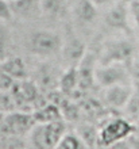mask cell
Instances as JSON below:
<instances>
[{"instance_id": "cell-1", "label": "cell", "mask_w": 139, "mask_h": 149, "mask_svg": "<svg viewBox=\"0 0 139 149\" xmlns=\"http://www.w3.org/2000/svg\"><path fill=\"white\" fill-rule=\"evenodd\" d=\"M64 39L59 34L51 30H35L27 36L26 46L33 56L49 58L55 54H61Z\"/></svg>"}, {"instance_id": "cell-2", "label": "cell", "mask_w": 139, "mask_h": 149, "mask_svg": "<svg viewBox=\"0 0 139 149\" xmlns=\"http://www.w3.org/2000/svg\"><path fill=\"white\" fill-rule=\"evenodd\" d=\"M136 57V45L128 37L111 38L103 45L99 64H130Z\"/></svg>"}, {"instance_id": "cell-3", "label": "cell", "mask_w": 139, "mask_h": 149, "mask_svg": "<svg viewBox=\"0 0 139 149\" xmlns=\"http://www.w3.org/2000/svg\"><path fill=\"white\" fill-rule=\"evenodd\" d=\"M65 130L62 121L37 123L30 132V142L34 149H55L65 136Z\"/></svg>"}, {"instance_id": "cell-4", "label": "cell", "mask_w": 139, "mask_h": 149, "mask_svg": "<svg viewBox=\"0 0 139 149\" xmlns=\"http://www.w3.org/2000/svg\"><path fill=\"white\" fill-rule=\"evenodd\" d=\"M135 130L131 122L123 118H113L101 126L99 130V145L113 146L118 142L127 140Z\"/></svg>"}, {"instance_id": "cell-5", "label": "cell", "mask_w": 139, "mask_h": 149, "mask_svg": "<svg viewBox=\"0 0 139 149\" xmlns=\"http://www.w3.org/2000/svg\"><path fill=\"white\" fill-rule=\"evenodd\" d=\"M130 79H131V73L128 71L127 64H97L96 84H99L103 88L119 86V84H131Z\"/></svg>"}, {"instance_id": "cell-6", "label": "cell", "mask_w": 139, "mask_h": 149, "mask_svg": "<svg viewBox=\"0 0 139 149\" xmlns=\"http://www.w3.org/2000/svg\"><path fill=\"white\" fill-rule=\"evenodd\" d=\"M130 10H128V3L124 1L118 4H113L108 10V12L104 16L105 26L112 30V31L120 33V34H127L130 33Z\"/></svg>"}, {"instance_id": "cell-7", "label": "cell", "mask_w": 139, "mask_h": 149, "mask_svg": "<svg viewBox=\"0 0 139 149\" xmlns=\"http://www.w3.org/2000/svg\"><path fill=\"white\" fill-rule=\"evenodd\" d=\"M134 96V88L131 84H119L104 88V100L109 107L120 110L127 107Z\"/></svg>"}, {"instance_id": "cell-8", "label": "cell", "mask_w": 139, "mask_h": 149, "mask_svg": "<svg viewBox=\"0 0 139 149\" xmlns=\"http://www.w3.org/2000/svg\"><path fill=\"white\" fill-rule=\"evenodd\" d=\"M86 52L88 50L82 39H80L74 34H70L68 36V39L64 41L61 56L68 67H77L84 58V56L86 54Z\"/></svg>"}, {"instance_id": "cell-9", "label": "cell", "mask_w": 139, "mask_h": 149, "mask_svg": "<svg viewBox=\"0 0 139 149\" xmlns=\"http://www.w3.org/2000/svg\"><path fill=\"white\" fill-rule=\"evenodd\" d=\"M99 60L95 57L93 53L86 52L81 63L77 65L78 71V86L81 91L91 90L96 84V67Z\"/></svg>"}, {"instance_id": "cell-10", "label": "cell", "mask_w": 139, "mask_h": 149, "mask_svg": "<svg viewBox=\"0 0 139 149\" xmlns=\"http://www.w3.org/2000/svg\"><path fill=\"white\" fill-rule=\"evenodd\" d=\"M72 15L78 26L89 27L99 18V8L91 0H74L72 6Z\"/></svg>"}, {"instance_id": "cell-11", "label": "cell", "mask_w": 139, "mask_h": 149, "mask_svg": "<svg viewBox=\"0 0 139 149\" xmlns=\"http://www.w3.org/2000/svg\"><path fill=\"white\" fill-rule=\"evenodd\" d=\"M37 125L33 114L14 113L4 118V127L10 136H22L24 133H30L33 127Z\"/></svg>"}, {"instance_id": "cell-12", "label": "cell", "mask_w": 139, "mask_h": 149, "mask_svg": "<svg viewBox=\"0 0 139 149\" xmlns=\"http://www.w3.org/2000/svg\"><path fill=\"white\" fill-rule=\"evenodd\" d=\"M14 18L22 20H35L42 16L41 0H15L10 1Z\"/></svg>"}, {"instance_id": "cell-13", "label": "cell", "mask_w": 139, "mask_h": 149, "mask_svg": "<svg viewBox=\"0 0 139 149\" xmlns=\"http://www.w3.org/2000/svg\"><path fill=\"white\" fill-rule=\"evenodd\" d=\"M61 74L62 73L55 71V68L51 67L50 64H42L38 67L34 83L41 90L46 91V92H53V91L58 90Z\"/></svg>"}, {"instance_id": "cell-14", "label": "cell", "mask_w": 139, "mask_h": 149, "mask_svg": "<svg viewBox=\"0 0 139 149\" xmlns=\"http://www.w3.org/2000/svg\"><path fill=\"white\" fill-rule=\"evenodd\" d=\"M0 71L10 74L15 80H26V77H27L26 65H24V61L20 57L4 58L0 64Z\"/></svg>"}, {"instance_id": "cell-15", "label": "cell", "mask_w": 139, "mask_h": 149, "mask_svg": "<svg viewBox=\"0 0 139 149\" xmlns=\"http://www.w3.org/2000/svg\"><path fill=\"white\" fill-rule=\"evenodd\" d=\"M80 90L78 86V71L77 67H68L65 72H62L59 84H58V91L64 95H72Z\"/></svg>"}, {"instance_id": "cell-16", "label": "cell", "mask_w": 139, "mask_h": 149, "mask_svg": "<svg viewBox=\"0 0 139 149\" xmlns=\"http://www.w3.org/2000/svg\"><path fill=\"white\" fill-rule=\"evenodd\" d=\"M33 117H34L37 123H49V122L62 121L61 110L54 103H49V104L39 107L37 111H34Z\"/></svg>"}, {"instance_id": "cell-17", "label": "cell", "mask_w": 139, "mask_h": 149, "mask_svg": "<svg viewBox=\"0 0 139 149\" xmlns=\"http://www.w3.org/2000/svg\"><path fill=\"white\" fill-rule=\"evenodd\" d=\"M41 8L43 16L58 19L68 10V0H41Z\"/></svg>"}, {"instance_id": "cell-18", "label": "cell", "mask_w": 139, "mask_h": 149, "mask_svg": "<svg viewBox=\"0 0 139 149\" xmlns=\"http://www.w3.org/2000/svg\"><path fill=\"white\" fill-rule=\"evenodd\" d=\"M77 134L89 149H95L99 145V130L92 125H81L77 127Z\"/></svg>"}, {"instance_id": "cell-19", "label": "cell", "mask_w": 139, "mask_h": 149, "mask_svg": "<svg viewBox=\"0 0 139 149\" xmlns=\"http://www.w3.org/2000/svg\"><path fill=\"white\" fill-rule=\"evenodd\" d=\"M55 149H89L84 144L80 136L74 133H65V136L61 138Z\"/></svg>"}, {"instance_id": "cell-20", "label": "cell", "mask_w": 139, "mask_h": 149, "mask_svg": "<svg viewBox=\"0 0 139 149\" xmlns=\"http://www.w3.org/2000/svg\"><path fill=\"white\" fill-rule=\"evenodd\" d=\"M14 18L12 14V8L10 1L7 0H0V22H10Z\"/></svg>"}, {"instance_id": "cell-21", "label": "cell", "mask_w": 139, "mask_h": 149, "mask_svg": "<svg viewBox=\"0 0 139 149\" xmlns=\"http://www.w3.org/2000/svg\"><path fill=\"white\" fill-rule=\"evenodd\" d=\"M128 10H130V16L132 19V23L139 33V0H130Z\"/></svg>"}, {"instance_id": "cell-22", "label": "cell", "mask_w": 139, "mask_h": 149, "mask_svg": "<svg viewBox=\"0 0 139 149\" xmlns=\"http://www.w3.org/2000/svg\"><path fill=\"white\" fill-rule=\"evenodd\" d=\"M8 47V33L7 30L0 24V61H3L7 54Z\"/></svg>"}, {"instance_id": "cell-23", "label": "cell", "mask_w": 139, "mask_h": 149, "mask_svg": "<svg viewBox=\"0 0 139 149\" xmlns=\"http://www.w3.org/2000/svg\"><path fill=\"white\" fill-rule=\"evenodd\" d=\"M15 79H12L10 74L0 71V91H11L15 86Z\"/></svg>"}, {"instance_id": "cell-24", "label": "cell", "mask_w": 139, "mask_h": 149, "mask_svg": "<svg viewBox=\"0 0 139 149\" xmlns=\"http://www.w3.org/2000/svg\"><path fill=\"white\" fill-rule=\"evenodd\" d=\"M97 8H101V7H107L109 4L112 3V0H91Z\"/></svg>"}, {"instance_id": "cell-25", "label": "cell", "mask_w": 139, "mask_h": 149, "mask_svg": "<svg viewBox=\"0 0 139 149\" xmlns=\"http://www.w3.org/2000/svg\"><path fill=\"white\" fill-rule=\"evenodd\" d=\"M131 65H132V69H134V73H135V76L139 79V56L138 54H136L135 58L132 60Z\"/></svg>"}, {"instance_id": "cell-26", "label": "cell", "mask_w": 139, "mask_h": 149, "mask_svg": "<svg viewBox=\"0 0 139 149\" xmlns=\"http://www.w3.org/2000/svg\"><path fill=\"white\" fill-rule=\"evenodd\" d=\"M95 149H113L112 146H104V145H97Z\"/></svg>"}, {"instance_id": "cell-27", "label": "cell", "mask_w": 139, "mask_h": 149, "mask_svg": "<svg viewBox=\"0 0 139 149\" xmlns=\"http://www.w3.org/2000/svg\"><path fill=\"white\" fill-rule=\"evenodd\" d=\"M7 1H15V0H7Z\"/></svg>"}]
</instances>
